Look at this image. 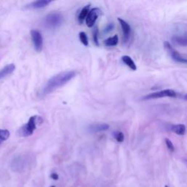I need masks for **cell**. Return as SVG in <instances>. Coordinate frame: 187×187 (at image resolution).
Listing matches in <instances>:
<instances>
[{
  "instance_id": "13",
  "label": "cell",
  "mask_w": 187,
  "mask_h": 187,
  "mask_svg": "<svg viewBox=\"0 0 187 187\" xmlns=\"http://www.w3.org/2000/svg\"><path fill=\"white\" fill-rule=\"evenodd\" d=\"M122 60L123 62H124L125 65H126L127 67H129L132 70H137V66H136L135 63L134 62L132 59L131 58L130 56H123L122 57Z\"/></svg>"
},
{
  "instance_id": "27",
  "label": "cell",
  "mask_w": 187,
  "mask_h": 187,
  "mask_svg": "<svg viewBox=\"0 0 187 187\" xmlns=\"http://www.w3.org/2000/svg\"><path fill=\"white\" fill-rule=\"evenodd\" d=\"M165 187H168V186H167V185H166V186H165Z\"/></svg>"
},
{
  "instance_id": "7",
  "label": "cell",
  "mask_w": 187,
  "mask_h": 187,
  "mask_svg": "<svg viewBox=\"0 0 187 187\" xmlns=\"http://www.w3.org/2000/svg\"><path fill=\"white\" fill-rule=\"evenodd\" d=\"M101 14L100 9L97 8H92L90 10L89 14H88L86 18V23L89 27H92L94 24Z\"/></svg>"
},
{
  "instance_id": "5",
  "label": "cell",
  "mask_w": 187,
  "mask_h": 187,
  "mask_svg": "<svg viewBox=\"0 0 187 187\" xmlns=\"http://www.w3.org/2000/svg\"><path fill=\"white\" fill-rule=\"evenodd\" d=\"M31 36L35 50L38 53L41 52L43 48V39L40 32L37 30L33 29L31 31Z\"/></svg>"
},
{
  "instance_id": "15",
  "label": "cell",
  "mask_w": 187,
  "mask_h": 187,
  "mask_svg": "<svg viewBox=\"0 0 187 187\" xmlns=\"http://www.w3.org/2000/svg\"><path fill=\"white\" fill-rule=\"evenodd\" d=\"M90 11V5L88 4V5L85 6L82 10H81L80 14L78 15V21L81 24L83 23V22L84 21V20L86 18L88 14H89Z\"/></svg>"
},
{
  "instance_id": "8",
  "label": "cell",
  "mask_w": 187,
  "mask_h": 187,
  "mask_svg": "<svg viewBox=\"0 0 187 187\" xmlns=\"http://www.w3.org/2000/svg\"><path fill=\"white\" fill-rule=\"evenodd\" d=\"M118 21L119 22L121 26H122V32L123 34H124V39L125 42H127L128 40L129 37H130L131 34V27L130 25L122 18H118Z\"/></svg>"
},
{
  "instance_id": "23",
  "label": "cell",
  "mask_w": 187,
  "mask_h": 187,
  "mask_svg": "<svg viewBox=\"0 0 187 187\" xmlns=\"http://www.w3.org/2000/svg\"><path fill=\"white\" fill-rule=\"evenodd\" d=\"M50 178H51V179H54V180H58L59 179V175H58V174H57V173H52L51 175H50Z\"/></svg>"
},
{
  "instance_id": "22",
  "label": "cell",
  "mask_w": 187,
  "mask_h": 187,
  "mask_svg": "<svg viewBox=\"0 0 187 187\" xmlns=\"http://www.w3.org/2000/svg\"><path fill=\"white\" fill-rule=\"evenodd\" d=\"M114 28V25L113 23H109L108 25L107 26V27L105 29V33H107V32H110L111 31H112L113 29Z\"/></svg>"
},
{
  "instance_id": "19",
  "label": "cell",
  "mask_w": 187,
  "mask_h": 187,
  "mask_svg": "<svg viewBox=\"0 0 187 187\" xmlns=\"http://www.w3.org/2000/svg\"><path fill=\"white\" fill-rule=\"evenodd\" d=\"M114 138L118 143H122L124 140V135L122 132H116L114 133Z\"/></svg>"
},
{
  "instance_id": "26",
  "label": "cell",
  "mask_w": 187,
  "mask_h": 187,
  "mask_svg": "<svg viewBox=\"0 0 187 187\" xmlns=\"http://www.w3.org/2000/svg\"><path fill=\"white\" fill-rule=\"evenodd\" d=\"M50 187H55V186H50Z\"/></svg>"
},
{
  "instance_id": "3",
  "label": "cell",
  "mask_w": 187,
  "mask_h": 187,
  "mask_svg": "<svg viewBox=\"0 0 187 187\" xmlns=\"http://www.w3.org/2000/svg\"><path fill=\"white\" fill-rule=\"evenodd\" d=\"M63 21V17L59 13H51L45 18V24L49 29H56L61 26Z\"/></svg>"
},
{
  "instance_id": "16",
  "label": "cell",
  "mask_w": 187,
  "mask_h": 187,
  "mask_svg": "<svg viewBox=\"0 0 187 187\" xmlns=\"http://www.w3.org/2000/svg\"><path fill=\"white\" fill-rule=\"evenodd\" d=\"M105 45L108 47H111V46H116L118 43V37L117 34H115L113 37H109L107 39H105L104 42Z\"/></svg>"
},
{
  "instance_id": "12",
  "label": "cell",
  "mask_w": 187,
  "mask_h": 187,
  "mask_svg": "<svg viewBox=\"0 0 187 187\" xmlns=\"http://www.w3.org/2000/svg\"><path fill=\"white\" fill-rule=\"evenodd\" d=\"M15 69V66L14 64H10V65H6L4 68L0 70V80L2 78H5L8 75H10L14 72Z\"/></svg>"
},
{
  "instance_id": "18",
  "label": "cell",
  "mask_w": 187,
  "mask_h": 187,
  "mask_svg": "<svg viewBox=\"0 0 187 187\" xmlns=\"http://www.w3.org/2000/svg\"><path fill=\"white\" fill-rule=\"evenodd\" d=\"M79 38L81 43H82L85 46L89 45V39H88L87 35L85 32H81L79 33Z\"/></svg>"
},
{
  "instance_id": "6",
  "label": "cell",
  "mask_w": 187,
  "mask_h": 187,
  "mask_svg": "<svg viewBox=\"0 0 187 187\" xmlns=\"http://www.w3.org/2000/svg\"><path fill=\"white\" fill-rule=\"evenodd\" d=\"M164 45L166 49L170 53V56L173 58V60L179 63L187 64V58L182 56L177 50H175L174 48L172 47V45H170V43H168V42H164Z\"/></svg>"
},
{
  "instance_id": "20",
  "label": "cell",
  "mask_w": 187,
  "mask_h": 187,
  "mask_svg": "<svg viewBox=\"0 0 187 187\" xmlns=\"http://www.w3.org/2000/svg\"><path fill=\"white\" fill-rule=\"evenodd\" d=\"M93 39L94 43L96 44V45H100V43H99V39H98V29L97 27L94 28L93 31Z\"/></svg>"
},
{
  "instance_id": "4",
  "label": "cell",
  "mask_w": 187,
  "mask_h": 187,
  "mask_svg": "<svg viewBox=\"0 0 187 187\" xmlns=\"http://www.w3.org/2000/svg\"><path fill=\"white\" fill-rule=\"evenodd\" d=\"M176 93L172 89H165L162 91L154 92V93L149 94L148 95L146 96L144 99L146 100H152V99H158L162 97H175Z\"/></svg>"
},
{
  "instance_id": "25",
  "label": "cell",
  "mask_w": 187,
  "mask_h": 187,
  "mask_svg": "<svg viewBox=\"0 0 187 187\" xmlns=\"http://www.w3.org/2000/svg\"><path fill=\"white\" fill-rule=\"evenodd\" d=\"M185 100H187V95H186V96H185Z\"/></svg>"
},
{
  "instance_id": "17",
  "label": "cell",
  "mask_w": 187,
  "mask_h": 187,
  "mask_svg": "<svg viewBox=\"0 0 187 187\" xmlns=\"http://www.w3.org/2000/svg\"><path fill=\"white\" fill-rule=\"evenodd\" d=\"M10 135V132L8 129H0V139L3 142L8 140Z\"/></svg>"
},
{
  "instance_id": "11",
  "label": "cell",
  "mask_w": 187,
  "mask_h": 187,
  "mask_svg": "<svg viewBox=\"0 0 187 187\" xmlns=\"http://www.w3.org/2000/svg\"><path fill=\"white\" fill-rule=\"evenodd\" d=\"M172 41L179 45L187 46V33L184 34L175 35L172 38Z\"/></svg>"
},
{
  "instance_id": "21",
  "label": "cell",
  "mask_w": 187,
  "mask_h": 187,
  "mask_svg": "<svg viewBox=\"0 0 187 187\" xmlns=\"http://www.w3.org/2000/svg\"><path fill=\"white\" fill-rule=\"evenodd\" d=\"M165 143H166V146L168 147V148L170 150V151H175V147H174V145L172 143V141L170 139H168V138H165Z\"/></svg>"
},
{
  "instance_id": "14",
  "label": "cell",
  "mask_w": 187,
  "mask_h": 187,
  "mask_svg": "<svg viewBox=\"0 0 187 187\" xmlns=\"http://www.w3.org/2000/svg\"><path fill=\"white\" fill-rule=\"evenodd\" d=\"M171 130L173 132L179 135H184L186 132V126L184 124H176L173 125L171 127Z\"/></svg>"
},
{
  "instance_id": "10",
  "label": "cell",
  "mask_w": 187,
  "mask_h": 187,
  "mask_svg": "<svg viewBox=\"0 0 187 187\" xmlns=\"http://www.w3.org/2000/svg\"><path fill=\"white\" fill-rule=\"evenodd\" d=\"M52 1L50 0H39V1H35L32 3L27 4L26 6V9H40L45 8Z\"/></svg>"
},
{
  "instance_id": "9",
  "label": "cell",
  "mask_w": 187,
  "mask_h": 187,
  "mask_svg": "<svg viewBox=\"0 0 187 187\" xmlns=\"http://www.w3.org/2000/svg\"><path fill=\"white\" fill-rule=\"evenodd\" d=\"M109 125L107 124H94L90 125L88 127V130L89 132L95 133V132H100L106 131L109 129Z\"/></svg>"
},
{
  "instance_id": "1",
  "label": "cell",
  "mask_w": 187,
  "mask_h": 187,
  "mask_svg": "<svg viewBox=\"0 0 187 187\" xmlns=\"http://www.w3.org/2000/svg\"><path fill=\"white\" fill-rule=\"evenodd\" d=\"M75 71H65L53 76L48 82L45 83L41 91V95L45 96L47 94L51 93L58 88L62 86L66 83L69 82L70 80L75 76Z\"/></svg>"
},
{
  "instance_id": "24",
  "label": "cell",
  "mask_w": 187,
  "mask_h": 187,
  "mask_svg": "<svg viewBox=\"0 0 187 187\" xmlns=\"http://www.w3.org/2000/svg\"><path fill=\"white\" fill-rule=\"evenodd\" d=\"M2 142H3V141H2V140H1V139H0V144H1V143H2Z\"/></svg>"
},
{
  "instance_id": "2",
  "label": "cell",
  "mask_w": 187,
  "mask_h": 187,
  "mask_svg": "<svg viewBox=\"0 0 187 187\" xmlns=\"http://www.w3.org/2000/svg\"><path fill=\"white\" fill-rule=\"evenodd\" d=\"M43 122V119L40 116H32L28 122L21 127L18 130V135L21 137H29L34 133L35 129L37 128V125L40 124Z\"/></svg>"
}]
</instances>
